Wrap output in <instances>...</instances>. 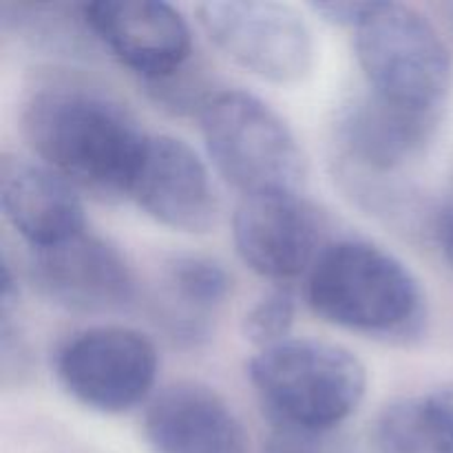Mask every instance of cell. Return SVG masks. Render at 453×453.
Instances as JSON below:
<instances>
[{"label":"cell","mask_w":453,"mask_h":453,"mask_svg":"<svg viewBox=\"0 0 453 453\" xmlns=\"http://www.w3.org/2000/svg\"><path fill=\"white\" fill-rule=\"evenodd\" d=\"M434 233H436L442 257L453 270V184L445 197L441 199V206L434 215Z\"/></svg>","instance_id":"cell-20"},{"label":"cell","mask_w":453,"mask_h":453,"mask_svg":"<svg viewBox=\"0 0 453 453\" xmlns=\"http://www.w3.org/2000/svg\"><path fill=\"white\" fill-rule=\"evenodd\" d=\"M296 319V299L290 288L277 286L250 305L242 323L243 336L259 349L290 339Z\"/></svg>","instance_id":"cell-17"},{"label":"cell","mask_w":453,"mask_h":453,"mask_svg":"<svg viewBox=\"0 0 453 453\" xmlns=\"http://www.w3.org/2000/svg\"><path fill=\"white\" fill-rule=\"evenodd\" d=\"M310 310L367 339L407 343L427 326V296L405 261L379 243L341 239L323 246L308 273Z\"/></svg>","instance_id":"cell-2"},{"label":"cell","mask_w":453,"mask_h":453,"mask_svg":"<svg viewBox=\"0 0 453 453\" xmlns=\"http://www.w3.org/2000/svg\"><path fill=\"white\" fill-rule=\"evenodd\" d=\"M374 438L380 453H453V385L389 403Z\"/></svg>","instance_id":"cell-16"},{"label":"cell","mask_w":453,"mask_h":453,"mask_svg":"<svg viewBox=\"0 0 453 453\" xmlns=\"http://www.w3.org/2000/svg\"><path fill=\"white\" fill-rule=\"evenodd\" d=\"M128 199L157 224L188 234L208 233L219 212L208 166L173 135H149Z\"/></svg>","instance_id":"cell-12"},{"label":"cell","mask_w":453,"mask_h":453,"mask_svg":"<svg viewBox=\"0 0 453 453\" xmlns=\"http://www.w3.org/2000/svg\"><path fill=\"white\" fill-rule=\"evenodd\" d=\"M4 219L31 246H56L87 230L78 188L44 164L4 159L0 168Z\"/></svg>","instance_id":"cell-14"},{"label":"cell","mask_w":453,"mask_h":453,"mask_svg":"<svg viewBox=\"0 0 453 453\" xmlns=\"http://www.w3.org/2000/svg\"><path fill=\"white\" fill-rule=\"evenodd\" d=\"M376 4H379V0H367V3H361V0H327V3H312L310 9L330 25L349 27V29L357 31L372 16Z\"/></svg>","instance_id":"cell-18"},{"label":"cell","mask_w":453,"mask_h":453,"mask_svg":"<svg viewBox=\"0 0 453 453\" xmlns=\"http://www.w3.org/2000/svg\"><path fill=\"white\" fill-rule=\"evenodd\" d=\"M265 453H321V436L273 427Z\"/></svg>","instance_id":"cell-19"},{"label":"cell","mask_w":453,"mask_h":453,"mask_svg":"<svg viewBox=\"0 0 453 453\" xmlns=\"http://www.w3.org/2000/svg\"><path fill=\"white\" fill-rule=\"evenodd\" d=\"M199 22L217 49L239 69L273 84L308 78L317 42L303 13L277 0H211L197 7Z\"/></svg>","instance_id":"cell-6"},{"label":"cell","mask_w":453,"mask_h":453,"mask_svg":"<svg viewBox=\"0 0 453 453\" xmlns=\"http://www.w3.org/2000/svg\"><path fill=\"white\" fill-rule=\"evenodd\" d=\"M248 379L273 427L323 436L358 411L367 394V367L345 345L288 339L259 349Z\"/></svg>","instance_id":"cell-3"},{"label":"cell","mask_w":453,"mask_h":453,"mask_svg":"<svg viewBox=\"0 0 453 453\" xmlns=\"http://www.w3.org/2000/svg\"><path fill=\"white\" fill-rule=\"evenodd\" d=\"M80 18L84 31L146 87L190 69L193 31L173 4L162 0H97L80 4Z\"/></svg>","instance_id":"cell-8"},{"label":"cell","mask_w":453,"mask_h":453,"mask_svg":"<svg viewBox=\"0 0 453 453\" xmlns=\"http://www.w3.org/2000/svg\"><path fill=\"white\" fill-rule=\"evenodd\" d=\"M29 277L44 299L71 312H113L135 296V274L127 257L88 230L31 250Z\"/></svg>","instance_id":"cell-10"},{"label":"cell","mask_w":453,"mask_h":453,"mask_svg":"<svg viewBox=\"0 0 453 453\" xmlns=\"http://www.w3.org/2000/svg\"><path fill=\"white\" fill-rule=\"evenodd\" d=\"M157 370L153 341L124 326L87 327L53 352V376L62 392L97 414H124L144 403Z\"/></svg>","instance_id":"cell-7"},{"label":"cell","mask_w":453,"mask_h":453,"mask_svg":"<svg viewBox=\"0 0 453 453\" xmlns=\"http://www.w3.org/2000/svg\"><path fill=\"white\" fill-rule=\"evenodd\" d=\"M367 91L389 104L442 118L451 56L434 22L403 3H379L354 35Z\"/></svg>","instance_id":"cell-5"},{"label":"cell","mask_w":453,"mask_h":453,"mask_svg":"<svg viewBox=\"0 0 453 453\" xmlns=\"http://www.w3.org/2000/svg\"><path fill=\"white\" fill-rule=\"evenodd\" d=\"M441 119L361 93L336 115V150L357 177H392L423 157Z\"/></svg>","instance_id":"cell-11"},{"label":"cell","mask_w":453,"mask_h":453,"mask_svg":"<svg viewBox=\"0 0 453 453\" xmlns=\"http://www.w3.org/2000/svg\"><path fill=\"white\" fill-rule=\"evenodd\" d=\"M203 146L212 166L248 195L299 193L308 173L290 124L248 91H219L199 111Z\"/></svg>","instance_id":"cell-4"},{"label":"cell","mask_w":453,"mask_h":453,"mask_svg":"<svg viewBox=\"0 0 453 453\" xmlns=\"http://www.w3.org/2000/svg\"><path fill=\"white\" fill-rule=\"evenodd\" d=\"M142 429L153 453H250L233 407L215 389L193 380L173 383L153 396Z\"/></svg>","instance_id":"cell-13"},{"label":"cell","mask_w":453,"mask_h":453,"mask_svg":"<svg viewBox=\"0 0 453 453\" xmlns=\"http://www.w3.org/2000/svg\"><path fill=\"white\" fill-rule=\"evenodd\" d=\"M27 146L40 164L100 199L128 197L149 133L100 88L75 82L40 87L20 113Z\"/></svg>","instance_id":"cell-1"},{"label":"cell","mask_w":453,"mask_h":453,"mask_svg":"<svg viewBox=\"0 0 453 453\" xmlns=\"http://www.w3.org/2000/svg\"><path fill=\"white\" fill-rule=\"evenodd\" d=\"M323 217L299 193L242 197L233 217L237 255L252 273L270 281H290L321 255Z\"/></svg>","instance_id":"cell-9"},{"label":"cell","mask_w":453,"mask_h":453,"mask_svg":"<svg viewBox=\"0 0 453 453\" xmlns=\"http://www.w3.org/2000/svg\"><path fill=\"white\" fill-rule=\"evenodd\" d=\"M162 283L177 334L188 339L206 334L208 321L224 308L233 292L228 270L212 257L193 252L173 255L164 264Z\"/></svg>","instance_id":"cell-15"}]
</instances>
